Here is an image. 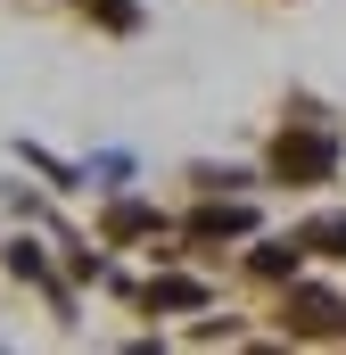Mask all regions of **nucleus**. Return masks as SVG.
<instances>
[{"instance_id":"obj_3","label":"nucleus","mask_w":346,"mask_h":355,"mask_svg":"<svg viewBox=\"0 0 346 355\" xmlns=\"http://www.w3.org/2000/svg\"><path fill=\"white\" fill-rule=\"evenodd\" d=\"M149 306H206V289L181 281V272H165V281H149Z\"/></svg>"},{"instance_id":"obj_1","label":"nucleus","mask_w":346,"mask_h":355,"mask_svg":"<svg viewBox=\"0 0 346 355\" xmlns=\"http://www.w3.org/2000/svg\"><path fill=\"white\" fill-rule=\"evenodd\" d=\"M338 166V141L330 132H280V149H272V174L280 182H322Z\"/></svg>"},{"instance_id":"obj_2","label":"nucleus","mask_w":346,"mask_h":355,"mask_svg":"<svg viewBox=\"0 0 346 355\" xmlns=\"http://www.w3.org/2000/svg\"><path fill=\"white\" fill-rule=\"evenodd\" d=\"M289 306H297V331H313V339H330V331H346V322H338V297H322V289H297Z\"/></svg>"},{"instance_id":"obj_6","label":"nucleus","mask_w":346,"mask_h":355,"mask_svg":"<svg viewBox=\"0 0 346 355\" xmlns=\"http://www.w3.org/2000/svg\"><path fill=\"white\" fill-rule=\"evenodd\" d=\"M107 232H116V240H132V232H149V207H116V215H107Z\"/></svg>"},{"instance_id":"obj_7","label":"nucleus","mask_w":346,"mask_h":355,"mask_svg":"<svg viewBox=\"0 0 346 355\" xmlns=\"http://www.w3.org/2000/svg\"><path fill=\"white\" fill-rule=\"evenodd\" d=\"M305 240H313V248H330V257H338V248H346V223H338V215H322V223H313V232H305Z\"/></svg>"},{"instance_id":"obj_5","label":"nucleus","mask_w":346,"mask_h":355,"mask_svg":"<svg viewBox=\"0 0 346 355\" xmlns=\"http://www.w3.org/2000/svg\"><path fill=\"white\" fill-rule=\"evenodd\" d=\"M256 272H264V281H280V272H297V248H256Z\"/></svg>"},{"instance_id":"obj_4","label":"nucleus","mask_w":346,"mask_h":355,"mask_svg":"<svg viewBox=\"0 0 346 355\" xmlns=\"http://www.w3.org/2000/svg\"><path fill=\"white\" fill-rule=\"evenodd\" d=\"M198 240H223V232H248V207H206L198 223H190Z\"/></svg>"}]
</instances>
